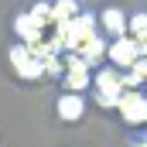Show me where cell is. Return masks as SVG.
I'll list each match as a JSON object with an SVG mask.
<instances>
[{
	"label": "cell",
	"mask_w": 147,
	"mask_h": 147,
	"mask_svg": "<svg viewBox=\"0 0 147 147\" xmlns=\"http://www.w3.org/2000/svg\"><path fill=\"white\" fill-rule=\"evenodd\" d=\"M89 96L106 106V110H116V99L123 96V86H120V69H113L110 62L92 69V86H89Z\"/></svg>",
	"instance_id": "6da1fadb"
},
{
	"label": "cell",
	"mask_w": 147,
	"mask_h": 147,
	"mask_svg": "<svg viewBox=\"0 0 147 147\" xmlns=\"http://www.w3.org/2000/svg\"><path fill=\"white\" fill-rule=\"evenodd\" d=\"M7 58H10V69H14V75H17V79H24V82L45 79V65H41V58H38L28 45L14 41V45H10V51H7Z\"/></svg>",
	"instance_id": "7a4b0ae2"
},
{
	"label": "cell",
	"mask_w": 147,
	"mask_h": 147,
	"mask_svg": "<svg viewBox=\"0 0 147 147\" xmlns=\"http://www.w3.org/2000/svg\"><path fill=\"white\" fill-rule=\"evenodd\" d=\"M116 113L127 127H147V96L144 89H127L120 99H116Z\"/></svg>",
	"instance_id": "3957f363"
},
{
	"label": "cell",
	"mask_w": 147,
	"mask_h": 147,
	"mask_svg": "<svg viewBox=\"0 0 147 147\" xmlns=\"http://www.w3.org/2000/svg\"><path fill=\"white\" fill-rule=\"evenodd\" d=\"M137 55H140V48H137V41L130 34H123V38H113L110 41V48H106V62H110L113 69H130L134 62H137Z\"/></svg>",
	"instance_id": "277c9868"
},
{
	"label": "cell",
	"mask_w": 147,
	"mask_h": 147,
	"mask_svg": "<svg viewBox=\"0 0 147 147\" xmlns=\"http://www.w3.org/2000/svg\"><path fill=\"white\" fill-rule=\"evenodd\" d=\"M82 116H86V92H62L55 99V120L79 123Z\"/></svg>",
	"instance_id": "5b68a950"
},
{
	"label": "cell",
	"mask_w": 147,
	"mask_h": 147,
	"mask_svg": "<svg viewBox=\"0 0 147 147\" xmlns=\"http://www.w3.org/2000/svg\"><path fill=\"white\" fill-rule=\"evenodd\" d=\"M45 34H48V31L38 24V21L28 14V10H17V14H14V38H17L21 45L34 48L38 41H45Z\"/></svg>",
	"instance_id": "8992f818"
},
{
	"label": "cell",
	"mask_w": 147,
	"mask_h": 147,
	"mask_svg": "<svg viewBox=\"0 0 147 147\" xmlns=\"http://www.w3.org/2000/svg\"><path fill=\"white\" fill-rule=\"evenodd\" d=\"M99 31L110 38H123L127 34V10L123 7H103L99 10Z\"/></svg>",
	"instance_id": "52a82bcc"
},
{
	"label": "cell",
	"mask_w": 147,
	"mask_h": 147,
	"mask_svg": "<svg viewBox=\"0 0 147 147\" xmlns=\"http://www.w3.org/2000/svg\"><path fill=\"white\" fill-rule=\"evenodd\" d=\"M58 82H62V89H65V92H89V86H92V69H86V65L65 69Z\"/></svg>",
	"instance_id": "ba28073f"
},
{
	"label": "cell",
	"mask_w": 147,
	"mask_h": 147,
	"mask_svg": "<svg viewBox=\"0 0 147 147\" xmlns=\"http://www.w3.org/2000/svg\"><path fill=\"white\" fill-rule=\"evenodd\" d=\"M106 48H110V38L99 31V34H96L86 48H82V51H79V55H82V62H86V69H99V65H106Z\"/></svg>",
	"instance_id": "9c48e42d"
},
{
	"label": "cell",
	"mask_w": 147,
	"mask_h": 147,
	"mask_svg": "<svg viewBox=\"0 0 147 147\" xmlns=\"http://www.w3.org/2000/svg\"><path fill=\"white\" fill-rule=\"evenodd\" d=\"M51 10H55V24H65L86 10V3L82 0H51Z\"/></svg>",
	"instance_id": "30bf717a"
},
{
	"label": "cell",
	"mask_w": 147,
	"mask_h": 147,
	"mask_svg": "<svg viewBox=\"0 0 147 147\" xmlns=\"http://www.w3.org/2000/svg\"><path fill=\"white\" fill-rule=\"evenodd\" d=\"M28 14L34 17V21L45 28V31H51V28H55V10H51V0H41V3H34Z\"/></svg>",
	"instance_id": "8fae6325"
},
{
	"label": "cell",
	"mask_w": 147,
	"mask_h": 147,
	"mask_svg": "<svg viewBox=\"0 0 147 147\" xmlns=\"http://www.w3.org/2000/svg\"><path fill=\"white\" fill-rule=\"evenodd\" d=\"M127 34L134 38V41L147 34V10H134V14H127Z\"/></svg>",
	"instance_id": "7c38bea8"
},
{
	"label": "cell",
	"mask_w": 147,
	"mask_h": 147,
	"mask_svg": "<svg viewBox=\"0 0 147 147\" xmlns=\"http://www.w3.org/2000/svg\"><path fill=\"white\" fill-rule=\"evenodd\" d=\"M130 72L140 79V89H144V86H147V55H137V62L130 65Z\"/></svg>",
	"instance_id": "4fadbf2b"
},
{
	"label": "cell",
	"mask_w": 147,
	"mask_h": 147,
	"mask_svg": "<svg viewBox=\"0 0 147 147\" xmlns=\"http://www.w3.org/2000/svg\"><path fill=\"white\" fill-rule=\"evenodd\" d=\"M127 147H147V140H144V137H140V140H130V144H127Z\"/></svg>",
	"instance_id": "5bb4252c"
},
{
	"label": "cell",
	"mask_w": 147,
	"mask_h": 147,
	"mask_svg": "<svg viewBox=\"0 0 147 147\" xmlns=\"http://www.w3.org/2000/svg\"><path fill=\"white\" fill-rule=\"evenodd\" d=\"M144 96H147V86H144Z\"/></svg>",
	"instance_id": "9a60e30c"
}]
</instances>
